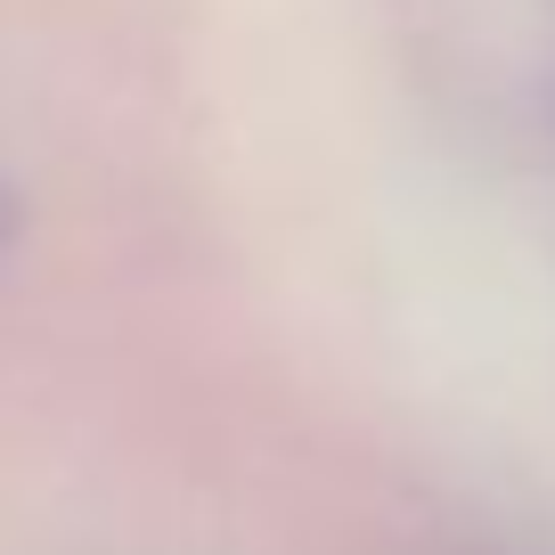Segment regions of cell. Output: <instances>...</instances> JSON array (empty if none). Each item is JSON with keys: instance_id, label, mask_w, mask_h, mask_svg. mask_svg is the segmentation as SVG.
<instances>
[{"instance_id": "cell-1", "label": "cell", "mask_w": 555, "mask_h": 555, "mask_svg": "<svg viewBox=\"0 0 555 555\" xmlns=\"http://www.w3.org/2000/svg\"><path fill=\"white\" fill-rule=\"evenodd\" d=\"M9 229H17V205H9V189H0V245H9Z\"/></svg>"}]
</instances>
